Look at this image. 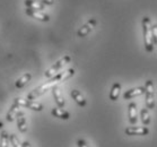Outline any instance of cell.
Segmentation results:
<instances>
[{
    "instance_id": "1",
    "label": "cell",
    "mask_w": 157,
    "mask_h": 147,
    "mask_svg": "<svg viewBox=\"0 0 157 147\" xmlns=\"http://www.w3.org/2000/svg\"><path fill=\"white\" fill-rule=\"evenodd\" d=\"M143 32H144V41H145V48L147 52H153L154 44L153 37H151V23L150 18L145 16L143 18Z\"/></svg>"
},
{
    "instance_id": "2",
    "label": "cell",
    "mask_w": 157,
    "mask_h": 147,
    "mask_svg": "<svg viewBox=\"0 0 157 147\" xmlns=\"http://www.w3.org/2000/svg\"><path fill=\"white\" fill-rule=\"evenodd\" d=\"M57 84H58L57 80H56L53 77H51V79L49 80V82H45L43 85L39 86L37 88H35V90H33L32 92L27 95V99H26V100H31V101L35 100L36 97H39V96H41V95H43L45 92H48V91L51 90L53 86H56Z\"/></svg>"
},
{
    "instance_id": "3",
    "label": "cell",
    "mask_w": 157,
    "mask_h": 147,
    "mask_svg": "<svg viewBox=\"0 0 157 147\" xmlns=\"http://www.w3.org/2000/svg\"><path fill=\"white\" fill-rule=\"evenodd\" d=\"M145 93H146L147 109H155V93H154V83H153V80H147V82H146Z\"/></svg>"
},
{
    "instance_id": "4",
    "label": "cell",
    "mask_w": 157,
    "mask_h": 147,
    "mask_svg": "<svg viewBox=\"0 0 157 147\" xmlns=\"http://www.w3.org/2000/svg\"><path fill=\"white\" fill-rule=\"evenodd\" d=\"M69 62H70V57H69V56H64V57L61 58L59 61H57L51 68L48 69L47 72H45V74H44V76H45L47 78H51V77L56 75L59 70H61V68H62L64 65H67Z\"/></svg>"
},
{
    "instance_id": "5",
    "label": "cell",
    "mask_w": 157,
    "mask_h": 147,
    "mask_svg": "<svg viewBox=\"0 0 157 147\" xmlns=\"http://www.w3.org/2000/svg\"><path fill=\"white\" fill-rule=\"evenodd\" d=\"M14 103L18 104L19 106L31 109L33 111H42L43 110V105L41 103H37V102H34V101H31V100H24V99H21V97L15 99Z\"/></svg>"
},
{
    "instance_id": "6",
    "label": "cell",
    "mask_w": 157,
    "mask_h": 147,
    "mask_svg": "<svg viewBox=\"0 0 157 147\" xmlns=\"http://www.w3.org/2000/svg\"><path fill=\"white\" fill-rule=\"evenodd\" d=\"M96 25H97L96 18H90L88 22L86 23V24H84V25H82V27L78 29V32H77V35H78L79 37H84V36L88 35L89 33L93 31V29Z\"/></svg>"
},
{
    "instance_id": "7",
    "label": "cell",
    "mask_w": 157,
    "mask_h": 147,
    "mask_svg": "<svg viewBox=\"0 0 157 147\" xmlns=\"http://www.w3.org/2000/svg\"><path fill=\"white\" fill-rule=\"evenodd\" d=\"M25 13H26V15H27V16H31L32 18H35V19H37V21H41V22H49V21H50L49 15L44 14V13L37 10V9L26 8Z\"/></svg>"
},
{
    "instance_id": "8",
    "label": "cell",
    "mask_w": 157,
    "mask_h": 147,
    "mask_svg": "<svg viewBox=\"0 0 157 147\" xmlns=\"http://www.w3.org/2000/svg\"><path fill=\"white\" fill-rule=\"evenodd\" d=\"M124 133L128 136H135V135H139V136H145L149 133V130L147 127H128L124 130Z\"/></svg>"
},
{
    "instance_id": "9",
    "label": "cell",
    "mask_w": 157,
    "mask_h": 147,
    "mask_svg": "<svg viewBox=\"0 0 157 147\" xmlns=\"http://www.w3.org/2000/svg\"><path fill=\"white\" fill-rule=\"evenodd\" d=\"M75 75V69L74 68H70V69H67V70H64L63 72H59V74H56L54 76H52L58 83L60 82H64V80H67L69 79L70 77Z\"/></svg>"
},
{
    "instance_id": "10",
    "label": "cell",
    "mask_w": 157,
    "mask_h": 147,
    "mask_svg": "<svg viewBox=\"0 0 157 147\" xmlns=\"http://www.w3.org/2000/svg\"><path fill=\"white\" fill-rule=\"evenodd\" d=\"M145 93V87H136V88H131V90L127 91L124 94H123V99L124 100H129V99H132V97L139 96L141 94Z\"/></svg>"
},
{
    "instance_id": "11",
    "label": "cell",
    "mask_w": 157,
    "mask_h": 147,
    "mask_svg": "<svg viewBox=\"0 0 157 147\" xmlns=\"http://www.w3.org/2000/svg\"><path fill=\"white\" fill-rule=\"evenodd\" d=\"M128 115H129V121L131 125H135L138 121L137 118V105L136 103H130L128 106Z\"/></svg>"
},
{
    "instance_id": "12",
    "label": "cell",
    "mask_w": 157,
    "mask_h": 147,
    "mask_svg": "<svg viewBox=\"0 0 157 147\" xmlns=\"http://www.w3.org/2000/svg\"><path fill=\"white\" fill-rule=\"evenodd\" d=\"M17 118V127L21 133H26L27 131V121H26L25 117H24V112L19 111Z\"/></svg>"
},
{
    "instance_id": "13",
    "label": "cell",
    "mask_w": 157,
    "mask_h": 147,
    "mask_svg": "<svg viewBox=\"0 0 157 147\" xmlns=\"http://www.w3.org/2000/svg\"><path fill=\"white\" fill-rule=\"evenodd\" d=\"M21 106H19L18 104H16V103L13 104V105L10 106V109H9V111H8L7 117H6L7 121H9V122L14 121L15 118L17 117L18 113H19V111H21Z\"/></svg>"
},
{
    "instance_id": "14",
    "label": "cell",
    "mask_w": 157,
    "mask_h": 147,
    "mask_svg": "<svg viewBox=\"0 0 157 147\" xmlns=\"http://www.w3.org/2000/svg\"><path fill=\"white\" fill-rule=\"evenodd\" d=\"M52 93H53V97H54V100H56V102H57L58 106H59V108H63L64 100H63V97H62V95H61L60 90H59L57 86H53L52 87Z\"/></svg>"
},
{
    "instance_id": "15",
    "label": "cell",
    "mask_w": 157,
    "mask_h": 147,
    "mask_svg": "<svg viewBox=\"0 0 157 147\" xmlns=\"http://www.w3.org/2000/svg\"><path fill=\"white\" fill-rule=\"evenodd\" d=\"M51 113H52V115H54L56 118L62 119V120H68V119L70 118V114H69V112L64 111V110H62L61 108H54V109H52Z\"/></svg>"
},
{
    "instance_id": "16",
    "label": "cell",
    "mask_w": 157,
    "mask_h": 147,
    "mask_svg": "<svg viewBox=\"0 0 157 147\" xmlns=\"http://www.w3.org/2000/svg\"><path fill=\"white\" fill-rule=\"evenodd\" d=\"M70 95L72 96V99L77 102V104L78 105H80V106H85L86 105V100H85V97L82 96V93L79 92V91L77 90H72L71 92H70Z\"/></svg>"
},
{
    "instance_id": "17",
    "label": "cell",
    "mask_w": 157,
    "mask_h": 147,
    "mask_svg": "<svg viewBox=\"0 0 157 147\" xmlns=\"http://www.w3.org/2000/svg\"><path fill=\"white\" fill-rule=\"evenodd\" d=\"M31 79H32V75H31L29 72H26V74H24L21 77H19V78L16 80V84H15V85H16L17 88H21V87L25 86Z\"/></svg>"
},
{
    "instance_id": "18",
    "label": "cell",
    "mask_w": 157,
    "mask_h": 147,
    "mask_svg": "<svg viewBox=\"0 0 157 147\" xmlns=\"http://www.w3.org/2000/svg\"><path fill=\"white\" fill-rule=\"evenodd\" d=\"M120 91H121V85H120L119 83H114L110 92V100L111 101L118 100L119 95H120Z\"/></svg>"
},
{
    "instance_id": "19",
    "label": "cell",
    "mask_w": 157,
    "mask_h": 147,
    "mask_svg": "<svg viewBox=\"0 0 157 147\" xmlns=\"http://www.w3.org/2000/svg\"><path fill=\"white\" fill-rule=\"evenodd\" d=\"M25 5L27 8L37 9V10H42V9L45 8V5L37 1V0H25Z\"/></svg>"
},
{
    "instance_id": "20",
    "label": "cell",
    "mask_w": 157,
    "mask_h": 147,
    "mask_svg": "<svg viewBox=\"0 0 157 147\" xmlns=\"http://www.w3.org/2000/svg\"><path fill=\"white\" fill-rule=\"evenodd\" d=\"M140 117H141V121H143L144 125H149L150 122V117H149V113H148V110L147 108H144L141 109V112H140Z\"/></svg>"
},
{
    "instance_id": "21",
    "label": "cell",
    "mask_w": 157,
    "mask_h": 147,
    "mask_svg": "<svg viewBox=\"0 0 157 147\" xmlns=\"http://www.w3.org/2000/svg\"><path fill=\"white\" fill-rule=\"evenodd\" d=\"M9 144V135L7 131H2L0 135V147H8Z\"/></svg>"
},
{
    "instance_id": "22",
    "label": "cell",
    "mask_w": 157,
    "mask_h": 147,
    "mask_svg": "<svg viewBox=\"0 0 157 147\" xmlns=\"http://www.w3.org/2000/svg\"><path fill=\"white\" fill-rule=\"evenodd\" d=\"M9 140H10L11 145H13L14 147H23V146H21V144L19 143V140H18L17 136H16V135H14V133L9 136Z\"/></svg>"
},
{
    "instance_id": "23",
    "label": "cell",
    "mask_w": 157,
    "mask_h": 147,
    "mask_svg": "<svg viewBox=\"0 0 157 147\" xmlns=\"http://www.w3.org/2000/svg\"><path fill=\"white\" fill-rule=\"evenodd\" d=\"M157 25L154 24V26H151V37H153V44H156V39H157Z\"/></svg>"
},
{
    "instance_id": "24",
    "label": "cell",
    "mask_w": 157,
    "mask_h": 147,
    "mask_svg": "<svg viewBox=\"0 0 157 147\" xmlns=\"http://www.w3.org/2000/svg\"><path fill=\"white\" fill-rule=\"evenodd\" d=\"M77 144H78V146H79V147H90V146L88 145V144L86 143L85 140H82V139H79V140H78V143H77Z\"/></svg>"
},
{
    "instance_id": "25",
    "label": "cell",
    "mask_w": 157,
    "mask_h": 147,
    "mask_svg": "<svg viewBox=\"0 0 157 147\" xmlns=\"http://www.w3.org/2000/svg\"><path fill=\"white\" fill-rule=\"evenodd\" d=\"M37 1L42 2V4H44V5H49V6L54 4V0H37Z\"/></svg>"
},
{
    "instance_id": "26",
    "label": "cell",
    "mask_w": 157,
    "mask_h": 147,
    "mask_svg": "<svg viewBox=\"0 0 157 147\" xmlns=\"http://www.w3.org/2000/svg\"><path fill=\"white\" fill-rule=\"evenodd\" d=\"M21 146H23V147H32L31 145H29V141H24V143L21 144Z\"/></svg>"
},
{
    "instance_id": "27",
    "label": "cell",
    "mask_w": 157,
    "mask_h": 147,
    "mask_svg": "<svg viewBox=\"0 0 157 147\" xmlns=\"http://www.w3.org/2000/svg\"><path fill=\"white\" fill-rule=\"evenodd\" d=\"M1 127H2V122H0V128H1Z\"/></svg>"
}]
</instances>
